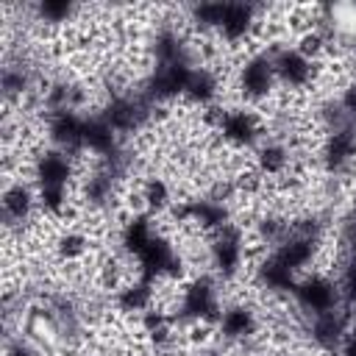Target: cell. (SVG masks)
I'll return each mask as SVG.
<instances>
[{
	"label": "cell",
	"mask_w": 356,
	"mask_h": 356,
	"mask_svg": "<svg viewBox=\"0 0 356 356\" xmlns=\"http://www.w3.org/2000/svg\"><path fill=\"white\" fill-rule=\"evenodd\" d=\"M217 134L222 142L234 147H253L261 139V122L248 108H222Z\"/></svg>",
	"instance_id": "obj_6"
},
{
	"label": "cell",
	"mask_w": 356,
	"mask_h": 356,
	"mask_svg": "<svg viewBox=\"0 0 356 356\" xmlns=\"http://www.w3.org/2000/svg\"><path fill=\"white\" fill-rule=\"evenodd\" d=\"M56 250L61 259L72 261V259H81L86 250H89V239L81 234V231H64L58 239H56Z\"/></svg>",
	"instance_id": "obj_21"
},
{
	"label": "cell",
	"mask_w": 356,
	"mask_h": 356,
	"mask_svg": "<svg viewBox=\"0 0 356 356\" xmlns=\"http://www.w3.org/2000/svg\"><path fill=\"white\" fill-rule=\"evenodd\" d=\"M153 236H156V231H153L147 214H134L128 222H122V231H120L122 253H128V256L136 259V256L147 248V242H150Z\"/></svg>",
	"instance_id": "obj_15"
},
{
	"label": "cell",
	"mask_w": 356,
	"mask_h": 356,
	"mask_svg": "<svg viewBox=\"0 0 356 356\" xmlns=\"http://www.w3.org/2000/svg\"><path fill=\"white\" fill-rule=\"evenodd\" d=\"M39 197H36V186L31 184H22V181H14L3 189V197H0V206H3V220L6 225H19V222H28L33 209H36Z\"/></svg>",
	"instance_id": "obj_13"
},
{
	"label": "cell",
	"mask_w": 356,
	"mask_h": 356,
	"mask_svg": "<svg viewBox=\"0 0 356 356\" xmlns=\"http://www.w3.org/2000/svg\"><path fill=\"white\" fill-rule=\"evenodd\" d=\"M256 328H259L256 312L245 303H228L217 317V334L228 342H245L256 334Z\"/></svg>",
	"instance_id": "obj_12"
},
{
	"label": "cell",
	"mask_w": 356,
	"mask_h": 356,
	"mask_svg": "<svg viewBox=\"0 0 356 356\" xmlns=\"http://www.w3.org/2000/svg\"><path fill=\"white\" fill-rule=\"evenodd\" d=\"M350 312L345 306L339 309H331V312H323V314H314L309 317V339L320 348V350H334L342 345L348 328H350Z\"/></svg>",
	"instance_id": "obj_7"
},
{
	"label": "cell",
	"mask_w": 356,
	"mask_h": 356,
	"mask_svg": "<svg viewBox=\"0 0 356 356\" xmlns=\"http://www.w3.org/2000/svg\"><path fill=\"white\" fill-rule=\"evenodd\" d=\"M75 172L72 156L53 147L33 159V181L36 186H70V178Z\"/></svg>",
	"instance_id": "obj_11"
},
{
	"label": "cell",
	"mask_w": 356,
	"mask_h": 356,
	"mask_svg": "<svg viewBox=\"0 0 356 356\" xmlns=\"http://www.w3.org/2000/svg\"><path fill=\"white\" fill-rule=\"evenodd\" d=\"M273 56V67H275V78L284 89H306L309 83L317 81L320 75V64L317 61H309L306 56H300L295 47L289 44H281V47H273L270 50Z\"/></svg>",
	"instance_id": "obj_5"
},
{
	"label": "cell",
	"mask_w": 356,
	"mask_h": 356,
	"mask_svg": "<svg viewBox=\"0 0 356 356\" xmlns=\"http://www.w3.org/2000/svg\"><path fill=\"white\" fill-rule=\"evenodd\" d=\"M245 248H248V242H245L242 225H236V222L222 225V228L211 236V245H209V261H211V267L217 270V275L234 278V275L242 270Z\"/></svg>",
	"instance_id": "obj_2"
},
{
	"label": "cell",
	"mask_w": 356,
	"mask_h": 356,
	"mask_svg": "<svg viewBox=\"0 0 356 356\" xmlns=\"http://www.w3.org/2000/svg\"><path fill=\"white\" fill-rule=\"evenodd\" d=\"M175 312L181 323H217L222 309L214 281L209 275H197L195 281H189L181 292V300L175 303Z\"/></svg>",
	"instance_id": "obj_1"
},
{
	"label": "cell",
	"mask_w": 356,
	"mask_h": 356,
	"mask_svg": "<svg viewBox=\"0 0 356 356\" xmlns=\"http://www.w3.org/2000/svg\"><path fill=\"white\" fill-rule=\"evenodd\" d=\"M339 108L345 111V117L356 125V81H350L345 89H342V97H339Z\"/></svg>",
	"instance_id": "obj_22"
},
{
	"label": "cell",
	"mask_w": 356,
	"mask_h": 356,
	"mask_svg": "<svg viewBox=\"0 0 356 356\" xmlns=\"http://www.w3.org/2000/svg\"><path fill=\"white\" fill-rule=\"evenodd\" d=\"M259 8L250 3H225L222 11V22L217 28V36L225 44H239L245 39H250L259 28Z\"/></svg>",
	"instance_id": "obj_8"
},
{
	"label": "cell",
	"mask_w": 356,
	"mask_h": 356,
	"mask_svg": "<svg viewBox=\"0 0 356 356\" xmlns=\"http://www.w3.org/2000/svg\"><path fill=\"white\" fill-rule=\"evenodd\" d=\"M33 14H36L39 22L61 25V22H70L78 14V8L72 3H67V0H42V3L33 6Z\"/></svg>",
	"instance_id": "obj_18"
},
{
	"label": "cell",
	"mask_w": 356,
	"mask_h": 356,
	"mask_svg": "<svg viewBox=\"0 0 356 356\" xmlns=\"http://www.w3.org/2000/svg\"><path fill=\"white\" fill-rule=\"evenodd\" d=\"M0 83H3L6 100H14V97H22V95L31 89V75H28V70L19 67V64H6Z\"/></svg>",
	"instance_id": "obj_19"
},
{
	"label": "cell",
	"mask_w": 356,
	"mask_h": 356,
	"mask_svg": "<svg viewBox=\"0 0 356 356\" xmlns=\"http://www.w3.org/2000/svg\"><path fill=\"white\" fill-rule=\"evenodd\" d=\"M317 248H320V239H317V236H312V234H303V231L292 228V231H289V236H286L278 248H273L270 253H273V259H275V261H281L286 270H292V273L298 275L300 270H306V267L314 261Z\"/></svg>",
	"instance_id": "obj_9"
},
{
	"label": "cell",
	"mask_w": 356,
	"mask_h": 356,
	"mask_svg": "<svg viewBox=\"0 0 356 356\" xmlns=\"http://www.w3.org/2000/svg\"><path fill=\"white\" fill-rule=\"evenodd\" d=\"M142 203H145V209L153 214H161L164 209H170V203H172V192H170V184L164 181V178H159V175H153V178H147L145 184H142Z\"/></svg>",
	"instance_id": "obj_17"
},
{
	"label": "cell",
	"mask_w": 356,
	"mask_h": 356,
	"mask_svg": "<svg viewBox=\"0 0 356 356\" xmlns=\"http://www.w3.org/2000/svg\"><path fill=\"white\" fill-rule=\"evenodd\" d=\"M6 356H42L36 348H31L28 342H22V339H14L11 345H8V350H6Z\"/></svg>",
	"instance_id": "obj_23"
},
{
	"label": "cell",
	"mask_w": 356,
	"mask_h": 356,
	"mask_svg": "<svg viewBox=\"0 0 356 356\" xmlns=\"http://www.w3.org/2000/svg\"><path fill=\"white\" fill-rule=\"evenodd\" d=\"M323 167L328 172H342L348 164L356 161V125H342L337 131H328L323 150H320Z\"/></svg>",
	"instance_id": "obj_10"
},
{
	"label": "cell",
	"mask_w": 356,
	"mask_h": 356,
	"mask_svg": "<svg viewBox=\"0 0 356 356\" xmlns=\"http://www.w3.org/2000/svg\"><path fill=\"white\" fill-rule=\"evenodd\" d=\"M292 298H295L298 309L306 317H314V314H323V312H331V309H339L342 306L339 284H334L328 275H306V278H298V286H295Z\"/></svg>",
	"instance_id": "obj_4"
},
{
	"label": "cell",
	"mask_w": 356,
	"mask_h": 356,
	"mask_svg": "<svg viewBox=\"0 0 356 356\" xmlns=\"http://www.w3.org/2000/svg\"><path fill=\"white\" fill-rule=\"evenodd\" d=\"M36 197L47 214H53V217L67 214V206H70V189L67 186H36Z\"/></svg>",
	"instance_id": "obj_20"
},
{
	"label": "cell",
	"mask_w": 356,
	"mask_h": 356,
	"mask_svg": "<svg viewBox=\"0 0 356 356\" xmlns=\"http://www.w3.org/2000/svg\"><path fill=\"white\" fill-rule=\"evenodd\" d=\"M217 95H220V78H217V72L211 67H206V64H197L189 72L184 97L192 106H211L217 100Z\"/></svg>",
	"instance_id": "obj_14"
},
{
	"label": "cell",
	"mask_w": 356,
	"mask_h": 356,
	"mask_svg": "<svg viewBox=\"0 0 356 356\" xmlns=\"http://www.w3.org/2000/svg\"><path fill=\"white\" fill-rule=\"evenodd\" d=\"M236 86L242 92L245 100H267L275 86V67H273V56L270 53H250L245 56V61L239 64V75H236Z\"/></svg>",
	"instance_id": "obj_3"
},
{
	"label": "cell",
	"mask_w": 356,
	"mask_h": 356,
	"mask_svg": "<svg viewBox=\"0 0 356 356\" xmlns=\"http://www.w3.org/2000/svg\"><path fill=\"white\" fill-rule=\"evenodd\" d=\"M289 161H292V153H289V147H286L284 142L267 139V142H261L259 150H256V167H259L261 175L278 178V175H284V172L289 170Z\"/></svg>",
	"instance_id": "obj_16"
}]
</instances>
